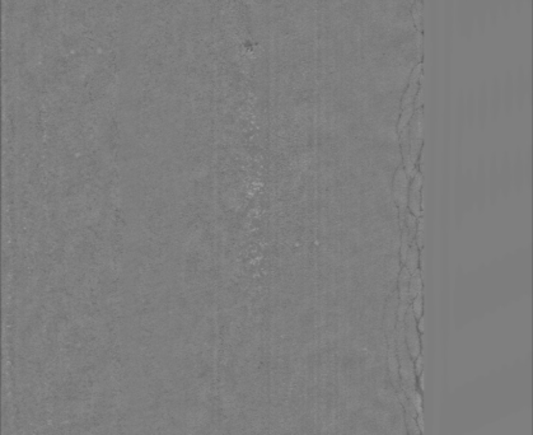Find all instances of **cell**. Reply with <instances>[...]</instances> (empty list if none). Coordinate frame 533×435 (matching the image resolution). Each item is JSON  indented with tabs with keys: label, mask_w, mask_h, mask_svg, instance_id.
Segmentation results:
<instances>
[{
	"label": "cell",
	"mask_w": 533,
	"mask_h": 435,
	"mask_svg": "<svg viewBox=\"0 0 533 435\" xmlns=\"http://www.w3.org/2000/svg\"><path fill=\"white\" fill-rule=\"evenodd\" d=\"M409 294H410V300L418 297L419 294H423V279H421L420 269L411 274L410 282H409Z\"/></svg>",
	"instance_id": "5"
},
{
	"label": "cell",
	"mask_w": 533,
	"mask_h": 435,
	"mask_svg": "<svg viewBox=\"0 0 533 435\" xmlns=\"http://www.w3.org/2000/svg\"><path fill=\"white\" fill-rule=\"evenodd\" d=\"M392 196L395 200V204L397 207L398 213H400V223L401 226L403 224L406 213H408V200H409V186H410V180L406 174L403 166L398 167L395 172L392 185Z\"/></svg>",
	"instance_id": "1"
},
{
	"label": "cell",
	"mask_w": 533,
	"mask_h": 435,
	"mask_svg": "<svg viewBox=\"0 0 533 435\" xmlns=\"http://www.w3.org/2000/svg\"><path fill=\"white\" fill-rule=\"evenodd\" d=\"M410 400H411V403H413L414 407H415L418 411H420L421 410V397H420V395H419L418 392H414L413 396H411V397H410Z\"/></svg>",
	"instance_id": "7"
},
{
	"label": "cell",
	"mask_w": 533,
	"mask_h": 435,
	"mask_svg": "<svg viewBox=\"0 0 533 435\" xmlns=\"http://www.w3.org/2000/svg\"><path fill=\"white\" fill-rule=\"evenodd\" d=\"M411 310H413L414 316H415L416 320H420L423 317V308H424V302H423V294H419L418 297L414 298L411 300L410 304Z\"/></svg>",
	"instance_id": "6"
},
{
	"label": "cell",
	"mask_w": 533,
	"mask_h": 435,
	"mask_svg": "<svg viewBox=\"0 0 533 435\" xmlns=\"http://www.w3.org/2000/svg\"><path fill=\"white\" fill-rule=\"evenodd\" d=\"M421 369H423V356L419 355V356L416 357V372L420 373Z\"/></svg>",
	"instance_id": "8"
},
{
	"label": "cell",
	"mask_w": 533,
	"mask_h": 435,
	"mask_svg": "<svg viewBox=\"0 0 533 435\" xmlns=\"http://www.w3.org/2000/svg\"><path fill=\"white\" fill-rule=\"evenodd\" d=\"M416 318L414 316L413 310L409 305L408 311H406L405 318H403V328H405V340L406 345H408L409 352H410L411 357L416 359V357L420 355L421 351V344H420V332L418 331V322H416Z\"/></svg>",
	"instance_id": "2"
},
{
	"label": "cell",
	"mask_w": 533,
	"mask_h": 435,
	"mask_svg": "<svg viewBox=\"0 0 533 435\" xmlns=\"http://www.w3.org/2000/svg\"><path fill=\"white\" fill-rule=\"evenodd\" d=\"M421 190H423V173L418 171L415 176L410 180L409 186V200L408 210L416 219L423 218V209H421Z\"/></svg>",
	"instance_id": "3"
},
{
	"label": "cell",
	"mask_w": 533,
	"mask_h": 435,
	"mask_svg": "<svg viewBox=\"0 0 533 435\" xmlns=\"http://www.w3.org/2000/svg\"><path fill=\"white\" fill-rule=\"evenodd\" d=\"M419 264H420V249H419V247L416 246L415 241H414L413 243H411L410 249H409L408 256H406L405 262H403V266H405L406 269H408L409 271L413 274L414 271H416V270L420 269V267H419Z\"/></svg>",
	"instance_id": "4"
}]
</instances>
